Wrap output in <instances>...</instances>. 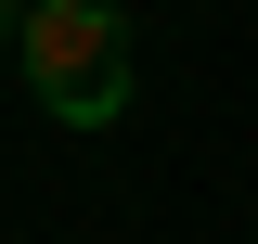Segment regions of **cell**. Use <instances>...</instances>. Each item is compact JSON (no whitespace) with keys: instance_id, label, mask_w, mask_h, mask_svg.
Returning <instances> with one entry per match:
<instances>
[{"instance_id":"obj_1","label":"cell","mask_w":258,"mask_h":244,"mask_svg":"<svg viewBox=\"0 0 258 244\" xmlns=\"http://www.w3.org/2000/svg\"><path fill=\"white\" fill-rule=\"evenodd\" d=\"M26 90L64 129H116L129 116V0H26Z\"/></svg>"},{"instance_id":"obj_2","label":"cell","mask_w":258,"mask_h":244,"mask_svg":"<svg viewBox=\"0 0 258 244\" xmlns=\"http://www.w3.org/2000/svg\"><path fill=\"white\" fill-rule=\"evenodd\" d=\"M13 39H26V0H0V52H13Z\"/></svg>"}]
</instances>
